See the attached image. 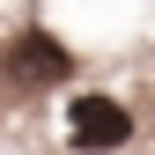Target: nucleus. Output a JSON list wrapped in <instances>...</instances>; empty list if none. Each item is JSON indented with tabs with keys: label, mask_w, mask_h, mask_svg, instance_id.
<instances>
[{
	"label": "nucleus",
	"mask_w": 155,
	"mask_h": 155,
	"mask_svg": "<svg viewBox=\"0 0 155 155\" xmlns=\"http://www.w3.org/2000/svg\"><path fill=\"white\" fill-rule=\"evenodd\" d=\"M67 140L81 155H104V148H126L133 140V111L118 96H74L67 104Z\"/></svg>",
	"instance_id": "nucleus-1"
},
{
	"label": "nucleus",
	"mask_w": 155,
	"mask_h": 155,
	"mask_svg": "<svg viewBox=\"0 0 155 155\" xmlns=\"http://www.w3.org/2000/svg\"><path fill=\"white\" fill-rule=\"evenodd\" d=\"M8 67L22 74V81H67V74H74V52L59 45V37L30 30V37H15V45H8Z\"/></svg>",
	"instance_id": "nucleus-2"
}]
</instances>
